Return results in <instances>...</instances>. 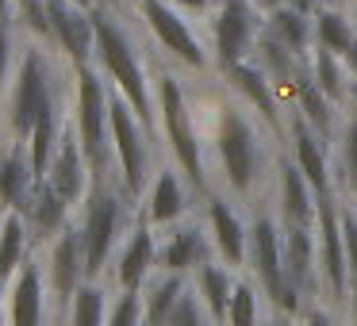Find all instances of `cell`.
Masks as SVG:
<instances>
[{
	"mask_svg": "<svg viewBox=\"0 0 357 326\" xmlns=\"http://www.w3.org/2000/svg\"><path fill=\"white\" fill-rule=\"evenodd\" d=\"M93 20H96V54H93V65L112 81L119 96L135 108V116L142 119L146 131L158 127V104H154V88H150V77L142 70V58L135 50L131 35L116 24L108 8H93Z\"/></svg>",
	"mask_w": 357,
	"mask_h": 326,
	"instance_id": "obj_1",
	"label": "cell"
},
{
	"mask_svg": "<svg viewBox=\"0 0 357 326\" xmlns=\"http://www.w3.org/2000/svg\"><path fill=\"white\" fill-rule=\"evenodd\" d=\"M215 162H219V173H223V185L231 188L238 200H250V196L261 188L265 169H269L261 131H257L254 119L242 108H234V104H223V108H219Z\"/></svg>",
	"mask_w": 357,
	"mask_h": 326,
	"instance_id": "obj_2",
	"label": "cell"
},
{
	"mask_svg": "<svg viewBox=\"0 0 357 326\" xmlns=\"http://www.w3.org/2000/svg\"><path fill=\"white\" fill-rule=\"evenodd\" d=\"M77 96H73V131L89 157L93 180H108V165L116 157L112 146V85H104V73L96 65H73Z\"/></svg>",
	"mask_w": 357,
	"mask_h": 326,
	"instance_id": "obj_3",
	"label": "cell"
},
{
	"mask_svg": "<svg viewBox=\"0 0 357 326\" xmlns=\"http://www.w3.org/2000/svg\"><path fill=\"white\" fill-rule=\"evenodd\" d=\"M246 269L250 280L265 292V300L280 311V315L300 318L307 311V300L296 292L284 269V226L273 215H254L250 223V246H246Z\"/></svg>",
	"mask_w": 357,
	"mask_h": 326,
	"instance_id": "obj_4",
	"label": "cell"
},
{
	"mask_svg": "<svg viewBox=\"0 0 357 326\" xmlns=\"http://www.w3.org/2000/svg\"><path fill=\"white\" fill-rule=\"evenodd\" d=\"M154 104H158V131L165 134V146L173 150L177 169L188 177V185L196 192H204L208 188V165H204V146H200V134H196L192 108H188V96L181 88V81L162 73L154 88Z\"/></svg>",
	"mask_w": 357,
	"mask_h": 326,
	"instance_id": "obj_5",
	"label": "cell"
},
{
	"mask_svg": "<svg viewBox=\"0 0 357 326\" xmlns=\"http://www.w3.org/2000/svg\"><path fill=\"white\" fill-rule=\"evenodd\" d=\"M54 108H58V100H54V81H50V62L39 47H27L24 58H20V65H16L12 93H8V134H12V142H24L27 146L35 123Z\"/></svg>",
	"mask_w": 357,
	"mask_h": 326,
	"instance_id": "obj_6",
	"label": "cell"
},
{
	"mask_svg": "<svg viewBox=\"0 0 357 326\" xmlns=\"http://www.w3.org/2000/svg\"><path fill=\"white\" fill-rule=\"evenodd\" d=\"M123 203L127 192L116 188L112 180H93L85 196V219H81V234H85V254H89V280H100L108 269L112 254L123 234Z\"/></svg>",
	"mask_w": 357,
	"mask_h": 326,
	"instance_id": "obj_7",
	"label": "cell"
},
{
	"mask_svg": "<svg viewBox=\"0 0 357 326\" xmlns=\"http://www.w3.org/2000/svg\"><path fill=\"white\" fill-rule=\"evenodd\" d=\"M315 254H319V280H323V300L331 307L349 300V257H346V234H342V208L334 196L319 200L315 215Z\"/></svg>",
	"mask_w": 357,
	"mask_h": 326,
	"instance_id": "obj_8",
	"label": "cell"
},
{
	"mask_svg": "<svg viewBox=\"0 0 357 326\" xmlns=\"http://www.w3.org/2000/svg\"><path fill=\"white\" fill-rule=\"evenodd\" d=\"M146 127L135 116V108L112 88V146L119 165V188L127 196H139L150 185V154H146Z\"/></svg>",
	"mask_w": 357,
	"mask_h": 326,
	"instance_id": "obj_9",
	"label": "cell"
},
{
	"mask_svg": "<svg viewBox=\"0 0 357 326\" xmlns=\"http://www.w3.org/2000/svg\"><path fill=\"white\" fill-rule=\"evenodd\" d=\"M139 16L169 58H177L188 70H208V50L200 35L188 27V20L181 16V8H173L169 0H139Z\"/></svg>",
	"mask_w": 357,
	"mask_h": 326,
	"instance_id": "obj_10",
	"label": "cell"
},
{
	"mask_svg": "<svg viewBox=\"0 0 357 326\" xmlns=\"http://www.w3.org/2000/svg\"><path fill=\"white\" fill-rule=\"evenodd\" d=\"M265 20H257V4L254 0H223L211 24V50H215L219 70L246 62V54L254 50V42L261 39Z\"/></svg>",
	"mask_w": 357,
	"mask_h": 326,
	"instance_id": "obj_11",
	"label": "cell"
},
{
	"mask_svg": "<svg viewBox=\"0 0 357 326\" xmlns=\"http://www.w3.org/2000/svg\"><path fill=\"white\" fill-rule=\"evenodd\" d=\"M47 284H50V295H54L62 307H70L73 292L89 280V254H85V234L81 226H66L58 238L47 242Z\"/></svg>",
	"mask_w": 357,
	"mask_h": 326,
	"instance_id": "obj_12",
	"label": "cell"
},
{
	"mask_svg": "<svg viewBox=\"0 0 357 326\" xmlns=\"http://www.w3.org/2000/svg\"><path fill=\"white\" fill-rule=\"evenodd\" d=\"M47 269L43 254L27 257L24 269L4 284V326H47Z\"/></svg>",
	"mask_w": 357,
	"mask_h": 326,
	"instance_id": "obj_13",
	"label": "cell"
},
{
	"mask_svg": "<svg viewBox=\"0 0 357 326\" xmlns=\"http://www.w3.org/2000/svg\"><path fill=\"white\" fill-rule=\"evenodd\" d=\"M47 8H50L54 47L70 58V65H93V54H96L93 8H85L77 0H47Z\"/></svg>",
	"mask_w": 357,
	"mask_h": 326,
	"instance_id": "obj_14",
	"label": "cell"
},
{
	"mask_svg": "<svg viewBox=\"0 0 357 326\" xmlns=\"http://www.w3.org/2000/svg\"><path fill=\"white\" fill-rule=\"evenodd\" d=\"M43 180H50V188H54L70 208L85 203L89 188H93V169H89V157H85V150H81V139H77V131H73V123H66L62 139H58V150H54V162H50V169Z\"/></svg>",
	"mask_w": 357,
	"mask_h": 326,
	"instance_id": "obj_15",
	"label": "cell"
},
{
	"mask_svg": "<svg viewBox=\"0 0 357 326\" xmlns=\"http://www.w3.org/2000/svg\"><path fill=\"white\" fill-rule=\"evenodd\" d=\"M154 272H158V234L142 215L116 254V288L119 292H142Z\"/></svg>",
	"mask_w": 357,
	"mask_h": 326,
	"instance_id": "obj_16",
	"label": "cell"
},
{
	"mask_svg": "<svg viewBox=\"0 0 357 326\" xmlns=\"http://www.w3.org/2000/svg\"><path fill=\"white\" fill-rule=\"evenodd\" d=\"M215 246H211V234L200 223H177L169 226L165 238H158V269L162 272H181V277H192L196 269L211 261Z\"/></svg>",
	"mask_w": 357,
	"mask_h": 326,
	"instance_id": "obj_17",
	"label": "cell"
},
{
	"mask_svg": "<svg viewBox=\"0 0 357 326\" xmlns=\"http://www.w3.org/2000/svg\"><path fill=\"white\" fill-rule=\"evenodd\" d=\"M288 139H292V162L300 165V173L311 180V188L319 192V200L334 196V177H331V157H326V139L296 111L288 119Z\"/></svg>",
	"mask_w": 357,
	"mask_h": 326,
	"instance_id": "obj_18",
	"label": "cell"
},
{
	"mask_svg": "<svg viewBox=\"0 0 357 326\" xmlns=\"http://www.w3.org/2000/svg\"><path fill=\"white\" fill-rule=\"evenodd\" d=\"M284 269H288V280L296 284V292L307 300V307L323 300L319 254H315V226H284Z\"/></svg>",
	"mask_w": 357,
	"mask_h": 326,
	"instance_id": "obj_19",
	"label": "cell"
},
{
	"mask_svg": "<svg viewBox=\"0 0 357 326\" xmlns=\"http://www.w3.org/2000/svg\"><path fill=\"white\" fill-rule=\"evenodd\" d=\"M208 234L215 257L231 269H246V246H250V226L242 223V215L231 208V200L211 196L208 200Z\"/></svg>",
	"mask_w": 357,
	"mask_h": 326,
	"instance_id": "obj_20",
	"label": "cell"
},
{
	"mask_svg": "<svg viewBox=\"0 0 357 326\" xmlns=\"http://www.w3.org/2000/svg\"><path fill=\"white\" fill-rule=\"evenodd\" d=\"M277 196H280V223L284 226H315L319 192L300 173L296 162H280L277 169Z\"/></svg>",
	"mask_w": 357,
	"mask_h": 326,
	"instance_id": "obj_21",
	"label": "cell"
},
{
	"mask_svg": "<svg viewBox=\"0 0 357 326\" xmlns=\"http://www.w3.org/2000/svg\"><path fill=\"white\" fill-rule=\"evenodd\" d=\"M20 215L27 219V231L35 242H50L70 226V203L50 188V180H35V192L20 208Z\"/></svg>",
	"mask_w": 357,
	"mask_h": 326,
	"instance_id": "obj_22",
	"label": "cell"
},
{
	"mask_svg": "<svg viewBox=\"0 0 357 326\" xmlns=\"http://www.w3.org/2000/svg\"><path fill=\"white\" fill-rule=\"evenodd\" d=\"M185 211H188V196L177 169H158L146 192V223L158 226V231H169L185 219Z\"/></svg>",
	"mask_w": 357,
	"mask_h": 326,
	"instance_id": "obj_23",
	"label": "cell"
},
{
	"mask_svg": "<svg viewBox=\"0 0 357 326\" xmlns=\"http://www.w3.org/2000/svg\"><path fill=\"white\" fill-rule=\"evenodd\" d=\"M35 165H31V154H27L24 142H12V150L0 157V208L4 211H20L35 192Z\"/></svg>",
	"mask_w": 357,
	"mask_h": 326,
	"instance_id": "obj_24",
	"label": "cell"
},
{
	"mask_svg": "<svg viewBox=\"0 0 357 326\" xmlns=\"http://www.w3.org/2000/svg\"><path fill=\"white\" fill-rule=\"evenodd\" d=\"M185 292H188V277L158 269L154 277L146 280V288H142V315H146V326H169V318H173V311H177V303Z\"/></svg>",
	"mask_w": 357,
	"mask_h": 326,
	"instance_id": "obj_25",
	"label": "cell"
},
{
	"mask_svg": "<svg viewBox=\"0 0 357 326\" xmlns=\"http://www.w3.org/2000/svg\"><path fill=\"white\" fill-rule=\"evenodd\" d=\"M265 35H269L273 42H280L284 50H292V54L303 58L311 47V39H315V16H303L292 4H280V8L265 12Z\"/></svg>",
	"mask_w": 357,
	"mask_h": 326,
	"instance_id": "obj_26",
	"label": "cell"
},
{
	"mask_svg": "<svg viewBox=\"0 0 357 326\" xmlns=\"http://www.w3.org/2000/svg\"><path fill=\"white\" fill-rule=\"evenodd\" d=\"M234 269L231 265H215V261H208L204 269H196L192 272V288H196V295L204 300V307L211 311V318H215L219 326L227 323V307H231V295H234Z\"/></svg>",
	"mask_w": 357,
	"mask_h": 326,
	"instance_id": "obj_27",
	"label": "cell"
},
{
	"mask_svg": "<svg viewBox=\"0 0 357 326\" xmlns=\"http://www.w3.org/2000/svg\"><path fill=\"white\" fill-rule=\"evenodd\" d=\"M27 238H31L27 219L20 215V211L8 208L4 215H0V284H8V280L24 269V261H27Z\"/></svg>",
	"mask_w": 357,
	"mask_h": 326,
	"instance_id": "obj_28",
	"label": "cell"
},
{
	"mask_svg": "<svg viewBox=\"0 0 357 326\" xmlns=\"http://www.w3.org/2000/svg\"><path fill=\"white\" fill-rule=\"evenodd\" d=\"M108 315H112L108 284L85 280V284L73 292L70 307H66V326H108Z\"/></svg>",
	"mask_w": 357,
	"mask_h": 326,
	"instance_id": "obj_29",
	"label": "cell"
},
{
	"mask_svg": "<svg viewBox=\"0 0 357 326\" xmlns=\"http://www.w3.org/2000/svg\"><path fill=\"white\" fill-rule=\"evenodd\" d=\"M227 81H231V85L246 96L250 108H257L273 127H277V104H273V96H269L273 81H269V73H265L261 65H257V62H238V65H231V70H227Z\"/></svg>",
	"mask_w": 357,
	"mask_h": 326,
	"instance_id": "obj_30",
	"label": "cell"
},
{
	"mask_svg": "<svg viewBox=\"0 0 357 326\" xmlns=\"http://www.w3.org/2000/svg\"><path fill=\"white\" fill-rule=\"evenodd\" d=\"M311 81H315V85L323 88V96L334 104H346L349 88H354L346 58L334 54V50H323V47H315V73H311Z\"/></svg>",
	"mask_w": 357,
	"mask_h": 326,
	"instance_id": "obj_31",
	"label": "cell"
},
{
	"mask_svg": "<svg viewBox=\"0 0 357 326\" xmlns=\"http://www.w3.org/2000/svg\"><path fill=\"white\" fill-rule=\"evenodd\" d=\"M357 42V27L349 24L346 12H334V8H319L315 12V47L334 50V54L346 58V50Z\"/></svg>",
	"mask_w": 357,
	"mask_h": 326,
	"instance_id": "obj_32",
	"label": "cell"
},
{
	"mask_svg": "<svg viewBox=\"0 0 357 326\" xmlns=\"http://www.w3.org/2000/svg\"><path fill=\"white\" fill-rule=\"evenodd\" d=\"M265 292L254 280H238L231 295V307H227V323L223 326H265V311H261Z\"/></svg>",
	"mask_w": 357,
	"mask_h": 326,
	"instance_id": "obj_33",
	"label": "cell"
},
{
	"mask_svg": "<svg viewBox=\"0 0 357 326\" xmlns=\"http://www.w3.org/2000/svg\"><path fill=\"white\" fill-rule=\"evenodd\" d=\"M334 108H338V104L326 100L315 81H307V85L300 88V96H296V111H300L323 139H331V131H334Z\"/></svg>",
	"mask_w": 357,
	"mask_h": 326,
	"instance_id": "obj_34",
	"label": "cell"
},
{
	"mask_svg": "<svg viewBox=\"0 0 357 326\" xmlns=\"http://www.w3.org/2000/svg\"><path fill=\"white\" fill-rule=\"evenodd\" d=\"M338 173H342V185L349 192H357V116L349 111L342 119V134H338Z\"/></svg>",
	"mask_w": 357,
	"mask_h": 326,
	"instance_id": "obj_35",
	"label": "cell"
},
{
	"mask_svg": "<svg viewBox=\"0 0 357 326\" xmlns=\"http://www.w3.org/2000/svg\"><path fill=\"white\" fill-rule=\"evenodd\" d=\"M16 27H24L31 39L54 42V35H50V8H47V0H16Z\"/></svg>",
	"mask_w": 357,
	"mask_h": 326,
	"instance_id": "obj_36",
	"label": "cell"
},
{
	"mask_svg": "<svg viewBox=\"0 0 357 326\" xmlns=\"http://www.w3.org/2000/svg\"><path fill=\"white\" fill-rule=\"evenodd\" d=\"M169 326H219V323L211 318V311L204 307V300L196 295V288L188 284V292L181 295V303H177V311H173Z\"/></svg>",
	"mask_w": 357,
	"mask_h": 326,
	"instance_id": "obj_37",
	"label": "cell"
},
{
	"mask_svg": "<svg viewBox=\"0 0 357 326\" xmlns=\"http://www.w3.org/2000/svg\"><path fill=\"white\" fill-rule=\"evenodd\" d=\"M108 326H146V315H142V292H119L116 300H112Z\"/></svg>",
	"mask_w": 357,
	"mask_h": 326,
	"instance_id": "obj_38",
	"label": "cell"
},
{
	"mask_svg": "<svg viewBox=\"0 0 357 326\" xmlns=\"http://www.w3.org/2000/svg\"><path fill=\"white\" fill-rule=\"evenodd\" d=\"M12 54H16V20H0V88L12 73Z\"/></svg>",
	"mask_w": 357,
	"mask_h": 326,
	"instance_id": "obj_39",
	"label": "cell"
},
{
	"mask_svg": "<svg viewBox=\"0 0 357 326\" xmlns=\"http://www.w3.org/2000/svg\"><path fill=\"white\" fill-rule=\"evenodd\" d=\"M342 234H346L349 280H357V211H346V208H342Z\"/></svg>",
	"mask_w": 357,
	"mask_h": 326,
	"instance_id": "obj_40",
	"label": "cell"
},
{
	"mask_svg": "<svg viewBox=\"0 0 357 326\" xmlns=\"http://www.w3.org/2000/svg\"><path fill=\"white\" fill-rule=\"evenodd\" d=\"M300 326H342V323H338V315H334L331 303H311V307L300 315Z\"/></svg>",
	"mask_w": 357,
	"mask_h": 326,
	"instance_id": "obj_41",
	"label": "cell"
},
{
	"mask_svg": "<svg viewBox=\"0 0 357 326\" xmlns=\"http://www.w3.org/2000/svg\"><path fill=\"white\" fill-rule=\"evenodd\" d=\"M169 4L181 12H196V16H204V12L211 8V0H169Z\"/></svg>",
	"mask_w": 357,
	"mask_h": 326,
	"instance_id": "obj_42",
	"label": "cell"
},
{
	"mask_svg": "<svg viewBox=\"0 0 357 326\" xmlns=\"http://www.w3.org/2000/svg\"><path fill=\"white\" fill-rule=\"evenodd\" d=\"M346 326H357V280L349 284V300H346Z\"/></svg>",
	"mask_w": 357,
	"mask_h": 326,
	"instance_id": "obj_43",
	"label": "cell"
},
{
	"mask_svg": "<svg viewBox=\"0 0 357 326\" xmlns=\"http://www.w3.org/2000/svg\"><path fill=\"white\" fill-rule=\"evenodd\" d=\"M288 4H292V8H300L303 16H315V12H319V0H288Z\"/></svg>",
	"mask_w": 357,
	"mask_h": 326,
	"instance_id": "obj_44",
	"label": "cell"
},
{
	"mask_svg": "<svg viewBox=\"0 0 357 326\" xmlns=\"http://www.w3.org/2000/svg\"><path fill=\"white\" fill-rule=\"evenodd\" d=\"M265 326H296V318L292 315H280V311H277L273 318H265Z\"/></svg>",
	"mask_w": 357,
	"mask_h": 326,
	"instance_id": "obj_45",
	"label": "cell"
},
{
	"mask_svg": "<svg viewBox=\"0 0 357 326\" xmlns=\"http://www.w3.org/2000/svg\"><path fill=\"white\" fill-rule=\"evenodd\" d=\"M346 65H349V77L357 81V42H354V47H349V50H346Z\"/></svg>",
	"mask_w": 357,
	"mask_h": 326,
	"instance_id": "obj_46",
	"label": "cell"
},
{
	"mask_svg": "<svg viewBox=\"0 0 357 326\" xmlns=\"http://www.w3.org/2000/svg\"><path fill=\"white\" fill-rule=\"evenodd\" d=\"M261 12H273V8H280V4H288V0H254Z\"/></svg>",
	"mask_w": 357,
	"mask_h": 326,
	"instance_id": "obj_47",
	"label": "cell"
},
{
	"mask_svg": "<svg viewBox=\"0 0 357 326\" xmlns=\"http://www.w3.org/2000/svg\"><path fill=\"white\" fill-rule=\"evenodd\" d=\"M123 0H93V8H108V12H116Z\"/></svg>",
	"mask_w": 357,
	"mask_h": 326,
	"instance_id": "obj_48",
	"label": "cell"
},
{
	"mask_svg": "<svg viewBox=\"0 0 357 326\" xmlns=\"http://www.w3.org/2000/svg\"><path fill=\"white\" fill-rule=\"evenodd\" d=\"M0 315H4V284H0Z\"/></svg>",
	"mask_w": 357,
	"mask_h": 326,
	"instance_id": "obj_49",
	"label": "cell"
},
{
	"mask_svg": "<svg viewBox=\"0 0 357 326\" xmlns=\"http://www.w3.org/2000/svg\"><path fill=\"white\" fill-rule=\"evenodd\" d=\"M77 4H85V8H93V0H77Z\"/></svg>",
	"mask_w": 357,
	"mask_h": 326,
	"instance_id": "obj_50",
	"label": "cell"
},
{
	"mask_svg": "<svg viewBox=\"0 0 357 326\" xmlns=\"http://www.w3.org/2000/svg\"><path fill=\"white\" fill-rule=\"evenodd\" d=\"M354 200H357V192H354ZM354 211H357V203H354Z\"/></svg>",
	"mask_w": 357,
	"mask_h": 326,
	"instance_id": "obj_51",
	"label": "cell"
}]
</instances>
